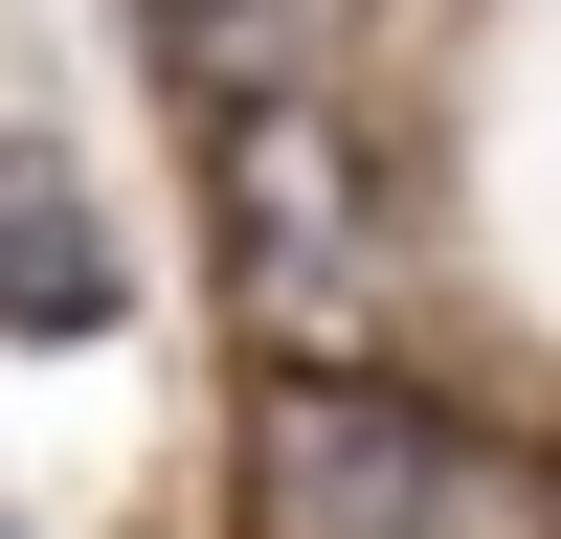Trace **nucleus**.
I'll return each instance as SVG.
<instances>
[{"instance_id":"nucleus-2","label":"nucleus","mask_w":561,"mask_h":539,"mask_svg":"<svg viewBox=\"0 0 561 539\" xmlns=\"http://www.w3.org/2000/svg\"><path fill=\"white\" fill-rule=\"evenodd\" d=\"M203 203H225V314H248L270 359H359V337H382V203H359L337 90L225 113L203 135Z\"/></svg>"},{"instance_id":"nucleus-1","label":"nucleus","mask_w":561,"mask_h":539,"mask_svg":"<svg viewBox=\"0 0 561 539\" xmlns=\"http://www.w3.org/2000/svg\"><path fill=\"white\" fill-rule=\"evenodd\" d=\"M225 539H539L494 449L382 359H270L225 404Z\"/></svg>"},{"instance_id":"nucleus-3","label":"nucleus","mask_w":561,"mask_h":539,"mask_svg":"<svg viewBox=\"0 0 561 539\" xmlns=\"http://www.w3.org/2000/svg\"><path fill=\"white\" fill-rule=\"evenodd\" d=\"M113 314H135V248H113V203H90V158L68 135H0V337L90 359Z\"/></svg>"},{"instance_id":"nucleus-5","label":"nucleus","mask_w":561,"mask_h":539,"mask_svg":"<svg viewBox=\"0 0 561 539\" xmlns=\"http://www.w3.org/2000/svg\"><path fill=\"white\" fill-rule=\"evenodd\" d=\"M0 539H23V517H0Z\"/></svg>"},{"instance_id":"nucleus-4","label":"nucleus","mask_w":561,"mask_h":539,"mask_svg":"<svg viewBox=\"0 0 561 539\" xmlns=\"http://www.w3.org/2000/svg\"><path fill=\"white\" fill-rule=\"evenodd\" d=\"M135 45H158L180 135H225V113H293L337 68V0H135Z\"/></svg>"}]
</instances>
